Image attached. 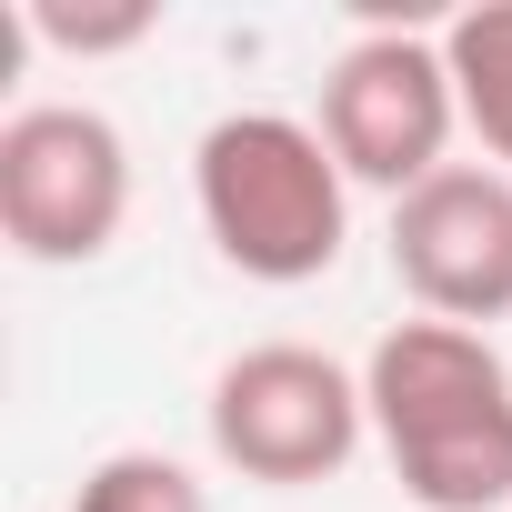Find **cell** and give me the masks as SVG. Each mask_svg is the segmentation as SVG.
Returning <instances> with one entry per match:
<instances>
[{"label": "cell", "mask_w": 512, "mask_h": 512, "mask_svg": "<svg viewBox=\"0 0 512 512\" xmlns=\"http://www.w3.org/2000/svg\"><path fill=\"white\" fill-rule=\"evenodd\" d=\"M372 442L412 512H512V362L462 322H392L362 362Z\"/></svg>", "instance_id": "6da1fadb"}, {"label": "cell", "mask_w": 512, "mask_h": 512, "mask_svg": "<svg viewBox=\"0 0 512 512\" xmlns=\"http://www.w3.org/2000/svg\"><path fill=\"white\" fill-rule=\"evenodd\" d=\"M191 211L241 282L302 292L352 241V171L302 111H221L191 141Z\"/></svg>", "instance_id": "7a4b0ae2"}, {"label": "cell", "mask_w": 512, "mask_h": 512, "mask_svg": "<svg viewBox=\"0 0 512 512\" xmlns=\"http://www.w3.org/2000/svg\"><path fill=\"white\" fill-rule=\"evenodd\" d=\"M211 452L221 472L262 482V492H312V482H342L352 452L372 442V402H362V372L312 352V342H251L211 372Z\"/></svg>", "instance_id": "3957f363"}, {"label": "cell", "mask_w": 512, "mask_h": 512, "mask_svg": "<svg viewBox=\"0 0 512 512\" xmlns=\"http://www.w3.org/2000/svg\"><path fill=\"white\" fill-rule=\"evenodd\" d=\"M131 221V141L91 101H21L0 121V241L41 272H81Z\"/></svg>", "instance_id": "277c9868"}, {"label": "cell", "mask_w": 512, "mask_h": 512, "mask_svg": "<svg viewBox=\"0 0 512 512\" xmlns=\"http://www.w3.org/2000/svg\"><path fill=\"white\" fill-rule=\"evenodd\" d=\"M312 131L332 141V161L352 171V191H392L402 201L432 171H452L462 101H452L442 31H362V41H342L332 71H322Z\"/></svg>", "instance_id": "5b68a950"}, {"label": "cell", "mask_w": 512, "mask_h": 512, "mask_svg": "<svg viewBox=\"0 0 512 512\" xmlns=\"http://www.w3.org/2000/svg\"><path fill=\"white\" fill-rule=\"evenodd\" d=\"M392 282L422 322H502L512 312V171L452 161L392 201Z\"/></svg>", "instance_id": "8992f818"}, {"label": "cell", "mask_w": 512, "mask_h": 512, "mask_svg": "<svg viewBox=\"0 0 512 512\" xmlns=\"http://www.w3.org/2000/svg\"><path fill=\"white\" fill-rule=\"evenodd\" d=\"M442 61H452V101L462 131L492 171H512V0H472L442 21Z\"/></svg>", "instance_id": "52a82bcc"}, {"label": "cell", "mask_w": 512, "mask_h": 512, "mask_svg": "<svg viewBox=\"0 0 512 512\" xmlns=\"http://www.w3.org/2000/svg\"><path fill=\"white\" fill-rule=\"evenodd\" d=\"M71 512H211V482L181 462V452H101L81 482H71Z\"/></svg>", "instance_id": "ba28073f"}, {"label": "cell", "mask_w": 512, "mask_h": 512, "mask_svg": "<svg viewBox=\"0 0 512 512\" xmlns=\"http://www.w3.org/2000/svg\"><path fill=\"white\" fill-rule=\"evenodd\" d=\"M21 31H31V41H51V51L101 61V51L151 41V31H161V11H151V0H111V11H71V0H21Z\"/></svg>", "instance_id": "9c48e42d"}]
</instances>
